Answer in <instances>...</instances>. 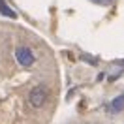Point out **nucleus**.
<instances>
[{
	"mask_svg": "<svg viewBox=\"0 0 124 124\" xmlns=\"http://www.w3.org/2000/svg\"><path fill=\"white\" fill-rule=\"evenodd\" d=\"M90 2H94V4H101V6H109L113 0H90Z\"/></svg>",
	"mask_w": 124,
	"mask_h": 124,
	"instance_id": "nucleus-5",
	"label": "nucleus"
},
{
	"mask_svg": "<svg viewBox=\"0 0 124 124\" xmlns=\"http://www.w3.org/2000/svg\"><path fill=\"white\" fill-rule=\"evenodd\" d=\"M124 109V94H120V96H116L115 100L111 101V111L113 113H120Z\"/></svg>",
	"mask_w": 124,
	"mask_h": 124,
	"instance_id": "nucleus-3",
	"label": "nucleus"
},
{
	"mask_svg": "<svg viewBox=\"0 0 124 124\" xmlns=\"http://www.w3.org/2000/svg\"><path fill=\"white\" fill-rule=\"evenodd\" d=\"M0 13H2V15H6V17H11V19H15V17H17L15 11L9 8L6 2H2V0H0Z\"/></svg>",
	"mask_w": 124,
	"mask_h": 124,
	"instance_id": "nucleus-4",
	"label": "nucleus"
},
{
	"mask_svg": "<svg viewBox=\"0 0 124 124\" xmlns=\"http://www.w3.org/2000/svg\"><path fill=\"white\" fill-rule=\"evenodd\" d=\"M47 96H49V88L45 85H38L34 86L28 94V101H30L32 107H41L43 103L47 101Z\"/></svg>",
	"mask_w": 124,
	"mask_h": 124,
	"instance_id": "nucleus-1",
	"label": "nucleus"
},
{
	"mask_svg": "<svg viewBox=\"0 0 124 124\" xmlns=\"http://www.w3.org/2000/svg\"><path fill=\"white\" fill-rule=\"evenodd\" d=\"M15 58L24 68H30L32 64H34V53H32L28 47H17L15 49Z\"/></svg>",
	"mask_w": 124,
	"mask_h": 124,
	"instance_id": "nucleus-2",
	"label": "nucleus"
}]
</instances>
